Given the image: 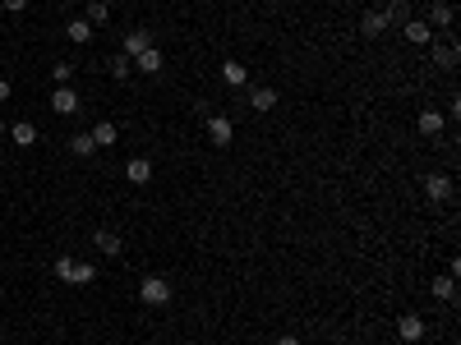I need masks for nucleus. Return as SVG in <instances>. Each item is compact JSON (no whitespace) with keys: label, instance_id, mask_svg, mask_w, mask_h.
Returning a JSON list of instances; mask_svg holds the SVG:
<instances>
[{"label":"nucleus","instance_id":"nucleus-28","mask_svg":"<svg viewBox=\"0 0 461 345\" xmlns=\"http://www.w3.org/2000/svg\"><path fill=\"white\" fill-rule=\"evenodd\" d=\"M277 345H300V336H291V331H281V341Z\"/></svg>","mask_w":461,"mask_h":345},{"label":"nucleus","instance_id":"nucleus-22","mask_svg":"<svg viewBox=\"0 0 461 345\" xmlns=\"http://www.w3.org/2000/svg\"><path fill=\"white\" fill-rule=\"evenodd\" d=\"M383 14H388V23H406V18H410V5H406V0H388Z\"/></svg>","mask_w":461,"mask_h":345},{"label":"nucleus","instance_id":"nucleus-5","mask_svg":"<svg viewBox=\"0 0 461 345\" xmlns=\"http://www.w3.org/2000/svg\"><path fill=\"white\" fill-rule=\"evenodd\" d=\"M397 336L401 341H420L425 336V318H420V313H401L397 318Z\"/></svg>","mask_w":461,"mask_h":345},{"label":"nucleus","instance_id":"nucleus-30","mask_svg":"<svg viewBox=\"0 0 461 345\" xmlns=\"http://www.w3.org/2000/svg\"><path fill=\"white\" fill-rule=\"evenodd\" d=\"M0 138H9V124L5 120H0Z\"/></svg>","mask_w":461,"mask_h":345},{"label":"nucleus","instance_id":"nucleus-4","mask_svg":"<svg viewBox=\"0 0 461 345\" xmlns=\"http://www.w3.org/2000/svg\"><path fill=\"white\" fill-rule=\"evenodd\" d=\"M125 180L130 184H148L152 180V161L148 156H130V161H125Z\"/></svg>","mask_w":461,"mask_h":345},{"label":"nucleus","instance_id":"nucleus-29","mask_svg":"<svg viewBox=\"0 0 461 345\" xmlns=\"http://www.w3.org/2000/svg\"><path fill=\"white\" fill-rule=\"evenodd\" d=\"M0 102H9V78H0Z\"/></svg>","mask_w":461,"mask_h":345},{"label":"nucleus","instance_id":"nucleus-27","mask_svg":"<svg viewBox=\"0 0 461 345\" xmlns=\"http://www.w3.org/2000/svg\"><path fill=\"white\" fill-rule=\"evenodd\" d=\"M5 9H9V14H24V9H28V0H5Z\"/></svg>","mask_w":461,"mask_h":345},{"label":"nucleus","instance_id":"nucleus-9","mask_svg":"<svg viewBox=\"0 0 461 345\" xmlns=\"http://www.w3.org/2000/svg\"><path fill=\"white\" fill-rule=\"evenodd\" d=\"M208 138H212L217 147H227L231 138H235V129H231V120H227V115H208Z\"/></svg>","mask_w":461,"mask_h":345},{"label":"nucleus","instance_id":"nucleus-3","mask_svg":"<svg viewBox=\"0 0 461 345\" xmlns=\"http://www.w3.org/2000/svg\"><path fill=\"white\" fill-rule=\"evenodd\" d=\"M152 46V28H130V33H125V55H139V51H148Z\"/></svg>","mask_w":461,"mask_h":345},{"label":"nucleus","instance_id":"nucleus-26","mask_svg":"<svg viewBox=\"0 0 461 345\" xmlns=\"http://www.w3.org/2000/svg\"><path fill=\"white\" fill-rule=\"evenodd\" d=\"M438 65H457V42H447L443 51H438Z\"/></svg>","mask_w":461,"mask_h":345},{"label":"nucleus","instance_id":"nucleus-25","mask_svg":"<svg viewBox=\"0 0 461 345\" xmlns=\"http://www.w3.org/2000/svg\"><path fill=\"white\" fill-rule=\"evenodd\" d=\"M434 23H438V28L452 23V5H434ZM434 23H429V28H434Z\"/></svg>","mask_w":461,"mask_h":345},{"label":"nucleus","instance_id":"nucleus-12","mask_svg":"<svg viewBox=\"0 0 461 345\" xmlns=\"http://www.w3.org/2000/svg\"><path fill=\"white\" fill-rule=\"evenodd\" d=\"M93 244L106 253V258H120V253H125V244H120V235H115V230H97Z\"/></svg>","mask_w":461,"mask_h":345},{"label":"nucleus","instance_id":"nucleus-13","mask_svg":"<svg viewBox=\"0 0 461 345\" xmlns=\"http://www.w3.org/2000/svg\"><path fill=\"white\" fill-rule=\"evenodd\" d=\"M9 143H19V147H33V143H37V124H33V120H19V124H9Z\"/></svg>","mask_w":461,"mask_h":345},{"label":"nucleus","instance_id":"nucleus-21","mask_svg":"<svg viewBox=\"0 0 461 345\" xmlns=\"http://www.w3.org/2000/svg\"><path fill=\"white\" fill-rule=\"evenodd\" d=\"M434 294L452 304V299H457V276H438V281H434Z\"/></svg>","mask_w":461,"mask_h":345},{"label":"nucleus","instance_id":"nucleus-7","mask_svg":"<svg viewBox=\"0 0 461 345\" xmlns=\"http://www.w3.org/2000/svg\"><path fill=\"white\" fill-rule=\"evenodd\" d=\"M401 33H406V42H415V46L434 42V28H429L425 18H406V23H401Z\"/></svg>","mask_w":461,"mask_h":345},{"label":"nucleus","instance_id":"nucleus-17","mask_svg":"<svg viewBox=\"0 0 461 345\" xmlns=\"http://www.w3.org/2000/svg\"><path fill=\"white\" fill-rule=\"evenodd\" d=\"M106 65H111V78H115V83H125V78H130L134 74V60H130V55H111V60H106Z\"/></svg>","mask_w":461,"mask_h":345},{"label":"nucleus","instance_id":"nucleus-31","mask_svg":"<svg viewBox=\"0 0 461 345\" xmlns=\"http://www.w3.org/2000/svg\"><path fill=\"white\" fill-rule=\"evenodd\" d=\"M61 5H70V0H61Z\"/></svg>","mask_w":461,"mask_h":345},{"label":"nucleus","instance_id":"nucleus-24","mask_svg":"<svg viewBox=\"0 0 461 345\" xmlns=\"http://www.w3.org/2000/svg\"><path fill=\"white\" fill-rule=\"evenodd\" d=\"M51 78H56V87H65L74 78V65L70 60H61V65H51Z\"/></svg>","mask_w":461,"mask_h":345},{"label":"nucleus","instance_id":"nucleus-2","mask_svg":"<svg viewBox=\"0 0 461 345\" xmlns=\"http://www.w3.org/2000/svg\"><path fill=\"white\" fill-rule=\"evenodd\" d=\"M51 111H56V115H74V111H78V92H74L70 83L51 92Z\"/></svg>","mask_w":461,"mask_h":345},{"label":"nucleus","instance_id":"nucleus-18","mask_svg":"<svg viewBox=\"0 0 461 345\" xmlns=\"http://www.w3.org/2000/svg\"><path fill=\"white\" fill-rule=\"evenodd\" d=\"M443 111H420V134H443Z\"/></svg>","mask_w":461,"mask_h":345},{"label":"nucleus","instance_id":"nucleus-6","mask_svg":"<svg viewBox=\"0 0 461 345\" xmlns=\"http://www.w3.org/2000/svg\"><path fill=\"white\" fill-rule=\"evenodd\" d=\"M425 193H429V203H447V198H452V180H447V175H429V180H425Z\"/></svg>","mask_w":461,"mask_h":345},{"label":"nucleus","instance_id":"nucleus-10","mask_svg":"<svg viewBox=\"0 0 461 345\" xmlns=\"http://www.w3.org/2000/svg\"><path fill=\"white\" fill-rule=\"evenodd\" d=\"M162 51H157V46H148V51H139L134 55V69H139V74H162Z\"/></svg>","mask_w":461,"mask_h":345},{"label":"nucleus","instance_id":"nucleus-32","mask_svg":"<svg viewBox=\"0 0 461 345\" xmlns=\"http://www.w3.org/2000/svg\"><path fill=\"white\" fill-rule=\"evenodd\" d=\"M443 345H452V341H443Z\"/></svg>","mask_w":461,"mask_h":345},{"label":"nucleus","instance_id":"nucleus-16","mask_svg":"<svg viewBox=\"0 0 461 345\" xmlns=\"http://www.w3.org/2000/svg\"><path fill=\"white\" fill-rule=\"evenodd\" d=\"M65 33H70V42H93V23H88V18H70V23H65Z\"/></svg>","mask_w":461,"mask_h":345},{"label":"nucleus","instance_id":"nucleus-19","mask_svg":"<svg viewBox=\"0 0 461 345\" xmlns=\"http://www.w3.org/2000/svg\"><path fill=\"white\" fill-rule=\"evenodd\" d=\"M83 18H88L93 28L106 23V18H111V5H106V0H88V14H83Z\"/></svg>","mask_w":461,"mask_h":345},{"label":"nucleus","instance_id":"nucleus-14","mask_svg":"<svg viewBox=\"0 0 461 345\" xmlns=\"http://www.w3.org/2000/svg\"><path fill=\"white\" fill-rule=\"evenodd\" d=\"M93 143H97V147H115V143H120V129H115L111 120H97V129H93Z\"/></svg>","mask_w":461,"mask_h":345},{"label":"nucleus","instance_id":"nucleus-20","mask_svg":"<svg viewBox=\"0 0 461 345\" xmlns=\"http://www.w3.org/2000/svg\"><path fill=\"white\" fill-rule=\"evenodd\" d=\"M70 152H74V156H93V152H97L93 134H74V138H70Z\"/></svg>","mask_w":461,"mask_h":345},{"label":"nucleus","instance_id":"nucleus-11","mask_svg":"<svg viewBox=\"0 0 461 345\" xmlns=\"http://www.w3.org/2000/svg\"><path fill=\"white\" fill-rule=\"evenodd\" d=\"M360 33H365V37H383L388 33V14H383V9H369V14L360 18Z\"/></svg>","mask_w":461,"mask_h":345},{"label":"nucleus","instance_id":"nucleus-8","mask_svg":"<svg viewBox=\"0 0 461 345\" xmlns=\"http://www.w3.org/2000/svg\"><path fill=\"white\" fill-rule=\"evenodd\" d=\"M277 102H281L277 87H254V92H249V111H259V115H268Z\"/></svg>","mask_w":461,"mask_h":345},{"label":"nucleus","instance_id":"nucleus-23","mask_svg":"<svg viewBox=\"0 0 461 345\" xmlns=\"http://www.w3.org/2000/svg\"><path fill=\"white\" fill-rule=\"evenodd\" d=\"M97 281V267H93V262H74V281L70 285H93Z\"/></svg>","mask_w":461,"mask_h":345},{"label":"nucleus","instance_id":"nucleus-15","mask_svg":"<svg viewBox=\"0 0 461 345\" xmlns=\"http://www.w3.org/2000/svg\"><path fill=\"white\" fill-rule=\"evenodd\" d=\"M222 78H227L231 87H244V83H249V69H244L240 60H227V65H222Z\"/></svg>","mask_w":461,"mask_h":345},{"label":"nucleus","instance_id":"nucleus-1","mask_svg":"<svg viewBox=\"0 0 461 345\" xmlns=\"http://www.w3.org/2000/svg\"><path fill=\"white\" fill-rule=\"evenodd\" d=\"M139 299L148 304V309L171 304V281H162V276H143V281H139Z\"/></svg>","mask_w":461,"mask_h":345}]
</instances>
